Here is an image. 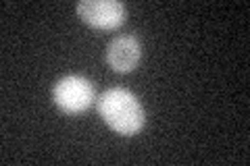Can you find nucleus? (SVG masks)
I'll list each match as a JSON object with an SVG mask.
<instances>
[{
    "instance_id": "f257e3e1",
    "label": "nucleus",
    "mask_w": 250,
    "mask_h": 166,
    "mask_svg": "<svg viewBox=\"0 0 250 166\" xmlns=\"http://www.w3.org/2000/svg\"><path fill=\"white\" fill-rule=\"evenodd\" d=\"M100 118L119 135H136L146 125L144 106L125 88H111L96 100Z\"/></svg>"
},
{
    "instance_id": "20e7f679",
    "label": "nucleus",
    "mask_w": 250,
    "mask_h": 166,
    "mask_svg": "<svg viewBox=\"0 0 250 166\" xmlns=\"http://www.w3.org/2000/svg\"><path fill=\"white\" fill-rule=\"evenodd\" d=\"M142 58V44L134 36H119L106 46V62L115 73H129Z\"/></svg>"
},
{
    "instance_id": "7ed1b4c3",
    "label": "nucleus",
    "mask_w": 250,
    "mask_h": 166,
    "mask_svg": "<svg viewBox=\"0 0 250 166\" xmlns=\"http://www.w3.org/2000/svg\"><path fill=\"white\" fill-rule=\"evenodd\" d=\"M77 15L83 23L96 29H117L127 17V11L119 0H82Z\"/></svg>"
},
{
    "instance_id": "f03ea898",
    "label": "nucleus",
    "mask_w": 250,
    "mask_h": 166,
    "mask_svg": "<svg viewBox=\"0 0 250 166\" xmlns=\"http://www.w3.org/2000/svg\"><path fill=\"white\" fill-rule=\"evenodd\" d=\"M52 100L62 112L82 114L96 100V90L90 79L82 75H67L59 79L52 88Z\"/></svg>"
}]
</instances>
